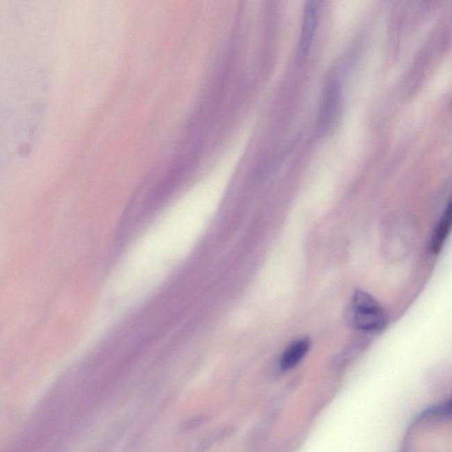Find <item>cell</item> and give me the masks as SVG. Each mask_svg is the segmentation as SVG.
<instances>
[{"instance_id": "6da1fadb", "label": "cell", "mask_w": 452, "mask_h": 452, "mask_svg": "<svg viewBox=\"0 0 452 452\" xmlns=\"http://www.w3.org/2000/svg\"><path fill=\"white\" fill-rule=\"evenodd\" d=\"M349 320L358 330L376 331L385 327L387 315L373 296L359 290L351 301Z\"/></svg>"}, {"instance_id": "7a4b0ae2", "label": "cell", "mask_w": 452, "mask_h": 452, "mask_svg": "<svg viewBox=\"0 0 452 452\" xmlns=\"http://www.w3.org/2000/svg\"><path fill=\"white\" fill-rule=\"evenodd\" d=\"M318 19H319L318 3L314 1L307 3L304 11L301 38L297 49V58L300 62L304 61L310 53L317 29Z\"/></svg>"}, {"instance_id": "3957f363", "label": "cell", "mask_w": 452, "mask_h": 452, "mask_svg": "<svg viewBox=\"0 0 452 452\" xmlns=\"http://www.w3.org/2000/svg\"><path fill=\"white\" fill-rule=\"evenodd\" d=\"M310 341L307 337L294 341L286 348L281 357V367L283 370H290L304 359L310 349Z\"/></svg>"}, {"instance_id": "277c9868", "label": "cell", "mask_w": 452, "mask_h": 452, "mask_svg": "<svg viewBox=\"0 0 452 452\" xmlns=\"http://www.w3.org/2000/svg\"><path fill=\"white\" fill-rule=\"evenodd\" d=\"M340 106V90L337 89L336 84H330L328 87L326 97L324 103L323 110L320 113V128L326 130L330 128L334 122L336 116L338 106Z\"/></svg>"}, {"instance_id": "5b68a950", "label": "cell", "mask_w": 452, "mask_h": 452, "mask_svg": "<svg viewBox=\"0 0 452 452\" xmlns=\"http://www.w3.org/2000/svg\"><path fill=\"white\" fill-rule=\"evenodd\" d=\"M452 228V203L448 205L444 210L443 217L437 228H435L433 239H432L431 248L435 253H439L443 249L445 242L448 238Z\"/></svg>"}]
</instances>
